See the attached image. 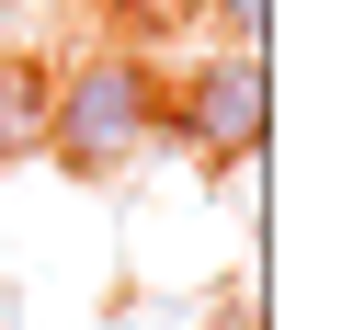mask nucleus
I'll return each mask as SVG.
<instances>
[{
	"mask_svg": "<svg viewBox=\"0 0 353 330\" xmlns=\"http://www.w3.org/2000/svg\"><path fill=\"white\" fill-rule=\"evenodd\" d=\"M148 137H160V69H148L137 46H92L80 69H57L46 160L69 171V183H114Z\"/></svg>",
	"mask_w": 353,
	"mask_h": 330,
	"instance_id": "f257e3e1",
	"label": "nucleus"
},
{
	"mask_svg": "<svg viewBox=\"0 0 353 330\" xmlns=\"http://www.w3.org/2000/svg\"><path fill=\"white\" fill-rule=\"evenodd\" d=\"M160 137H183L205 171L262 160V137H274V80H262V46H216V57H194L183 80H160Z\"/></svg>",
	"mask_w": 353,
	"mask_h": 330,
	"instance_id": "f03ea898",
	"label": "nucleus"
},
{
	"mask_svg": "<svg viewBox=\"0 0 353 330\" xmlns=\"http://www.w3.org/2000/svg\"><path fill=\"white\" fill-rule=\"evenodd\" d=\"M46 114H57V69L34 46H0V171L46 148Z\"/></svg>",
	"mask_w": 353,
	"mask_h": 330,
	"instance_id": "7ed1b4c3",
	"label": "nucleus"
},
{
	"mask_svg": "<svg viewBox=\"0 0 353 330\" xmlns=\"http://www.w3.org/2000/svg\"><path fill=\"white\" fill-rule=\"evenodd\" d=\"M216 23H228V46H262L274 34V0H216Z\"/></svg>",
	"mask_w": 353,
	"mask_h": 330,
	"instance_id": "20e7f679",
	"label": "nucleus"
},
{
	"mask_svg": "<svg viewBox=\"0 0 353 330\" xmlns=\"http://www.w3.org/2000/svg\"><path fill=\"white\" fill-rule=\"evenodd\" d=\"M0 330H12V319H0Z\"/></svg>",
	"mask_w": 353,
	"mask_h": 330,
	"instance_id": "39448f33",
	"label": "nucleus"
}]
</instances>
